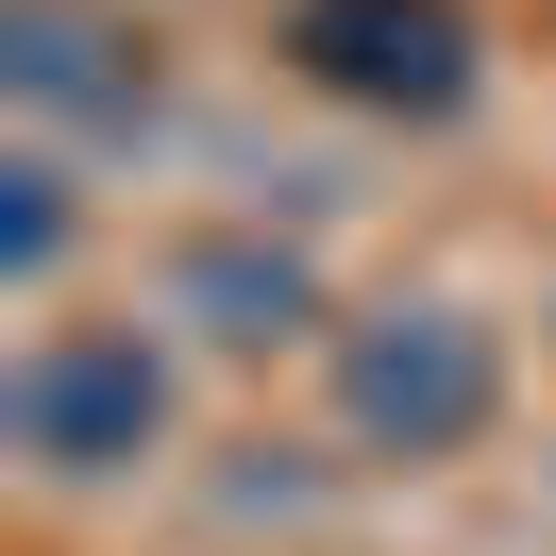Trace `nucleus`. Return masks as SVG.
Segmentation results:
<instances>
[{"label":"nucleus","instance_id":"nucleus-1","mask_svg":"<svg viewBox=\"0 0 556 556\" xmlns=\"http://www.w3.org/2000/svg\"><path fill=\"white\" fill-rule=\"evenodd\" d=\"M338 421L354 455H472L489 421H506V338H489L472 304H371L338 338Z\"/></svg>","mask_w":556,"mask_h":556},{"label":"nucleus","instance_id":"nucleus-2","mask_svg":"<svg viewBox=\"0 0 556 556\" xmlns=\"http://www.w3.org/2000/svg\"><path fill=\"white\" fill-rule=\"evenodd\" d=\"M0 439L35 455V472H68V489L136 472V455L169 439V354H152L136 320H68V338H35L0 371Z\"/></svg>","mask_w":556,"mask_h":556},{"label":"nucleus","instance_id":"nucleus-3","mask_svg":"<svg viewBox=\"0 0 556 556\" xmlns=\"http://www.w3.org/2000/svg\"><path fill=\"white\" fill-rule=\"evenodd\" d=\"M287 68L354 118H455L472 102V0H287Z\"/></svg>","mask_w":556,"mask_h":556},{"label":"nucleus","instance_id":"nucleus-4","mask_svg":"<svg viewBox=\"0 0 556 556\" xmlns=\"http://www.w3.org/2000/svg\"><path fill=\"white\" fill-rule=\"evenodd\" d=\"M0 102H35V118H136L152 102V51L118 35V17H85V0H0Z\"/></svg>","mask_w":556,"mask_h":556},{"label":"nucleus","instance_id":"nucleus-5","mask_svg":"<svg viewBox=\"0 0 556 556\" xmlns=\"http://www.w3.org/2000/svg\"><path fill=\"white\" fill-rule=\"evenodd\" d=\"M169 304L203 320L219 354H270V338H304V320H320V270H304V253H253V237H203V253L169 270Z\"/></svg>","mask_w":556,"mask_h":556},{"label":"nucleus","instance_id":"nucleus-6","mask_svg":"<svg viewBox=\"0 0 556 556\" xmlns=\"http://www.w3.org/2000/svg\"><path fill=\"white\" fill-rule=\"evenodd\" d=\"M51 270H68V169L17 152L0 169V287H51Z\"/></svg>","mask_w":556,"mask_h":556}]
</instances>
